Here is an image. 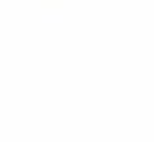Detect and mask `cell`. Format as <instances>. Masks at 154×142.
<instances>
[]
</instances>
